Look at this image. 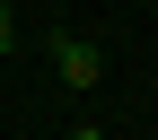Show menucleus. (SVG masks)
<instances>
[{
    "mask_svg": "<svg viewBox=\"0 0 158 140\" xmlns=\"http://www.w3.org/2000/svg\"><path fill=\"white\" fill-rule=\"evenodd\" d=\"M70 140H106V131H97V123H79V131H70Z\"/></svg>",
    "mask_w": 158,
    "mask_h": 140,
    "instance_id": "7ed1b4c3",
    "label": "nucleus"
},
{
    "mask_svg": "<svg viewBox=\"0 0 158 140\" xmlns=\"http://www.w3.org/2000/svg\"><path fill=\"white\" fill-rule=\"evenodd\" d=\"M0 53H18V9L0 0Z\"/></svg>",
    "mask_w": 158,
    "mask_h": 140,
    "instance_id": "f03ea898",
    "label": "nucleus"
},
{
    "mask_svg": "<svg viewBox=\"0 0 158 140\" xmlns=\"http://www.w3.org/2000/svg\"><path fill=\"white\" fill-rule=\"evenodd\" d=\"M53 70H62V88H97L106 79V53L88 35H53Z\"/></svg>",
    "mask_w": 158,
    "mask_h": 140,
    "instance_id": "f257e3e1",
    "label": "nucleus"
}]
</instances>
